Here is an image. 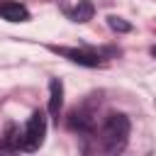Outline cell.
Returning a JSON list of instances; mask_svg holds the SVG:
<instances>
[{
	"label": "cell",
	"mask_w": 156,
	"mask_h": 156,
	"mask_svg": "<svg viewBox=\"0 0 156 156\" xmlns=\"http://www.w3.org/2000/svg\"><path fill=\"white\" fill-rule=\"evenodd\" d=\"M93 15H95V7H93L90 0H78V5L71 12L73 22H88V20H93Z\"/></svg>",
	"instance_id": "6"
},
{
	"label": "cell",
	"mask_w": 156,
	"mask_h": 156,
	"mask_svg": "<svg viewBox=\"0 0 156 156\" xmlns=\"http://www.w3.org/2000/svg\"><path fill=\"white\" fill-rule=\"evenodd\" d=\"M0 17L7 20V22H27L29 20V10L20 2H12V0H2L0 2Z\"/></svg>",
	"instance_id": "4"
},
{
	"label": "cell",
	"mask_w": 156,
	"mask_h": 156,
	"mask_svg": "<svg viewBox=\"0 0 156 156\" xmlns=\"http://www.w3.org/2000/svg\"><path fill=\"white\" fill-rule=\"evenodd\" d=\"M61 105H63V83L58 78H51V83H49V112L58 115Z\"/></svg>",
	"instance_id": "5"
},
{
	"label": "cell",
	"mask_w": 156,
	"mask_h": 156,
	"mask_svg": "<svg viewBox=\"0 0 156 156\" xmlns=\"http://www.w3.org/2000/svg\"><path fill=\"white\" fill-rule=\"evenodd\" d=\"M0 156H17V154H15V149H10V146H2V149H0Z\"/></svg>",
	"instance_id": "8"
},
{
	"label": "cell",
	"mask_w": 156,
	"mask_h": 156,
	"mask_svg": "<svg viewBox=\"0 0 156 156\" xmlns=\"http://www.w3.org/2000/svg\"><path fill=\"white\" fill-rule=\"evenodd\" d=\"M129 117L122 115V112H115L105 119L102 124V132H100V141H102V149L110 154V156H117L127 141H129Z\"/></svg>",
	"instance_id": "1"
},
{
	"label": "cell",
	"mask_w": 156,
	"mask_h": 156,
	"mask_svg": "<svg viewBox=\"0 0 156 156\" xmlns=\"http://www.w3.org/2000/svg\"><path fill=\"white\" fill-rule=\"evenodd\" d=\"M151 56H154V58H156V46H154V49H151Z\"/></svg>",
	"instance_id": "9"
},
{
	"label": "cell",
	"mask_w": 156,
	"mask_h": 156,
	"mask_svg": "<svg viewBox=\"0 0 156 156\" xmlns=\"http://www.w3.org/2000/svg\"><path fill=\"white\" fill-rule=\"evenodd\" d=\"M44 136H46V117H44L41 112H34V115L29 117L24 132L20 134V146H22L24 151H34V149L41 146Z\"/></svg>",
	"instance_id": "2"
},
{
	"label": "cell",
	"mask_w": 156,
	"mask_h": 156,
	"mask_svg": "<svg viewBox=\"0 0 156 156\" xmlns=\"http://www.w3.org/2000/svg\"><path fill=\"white\" fill-rule=\"evenodd\" d=\"M51 51L66 56L68 61L78 63V66H100V56L98 54H90V51H80V49H66V46H51Z\"/></svg>",
	"instance_id": "3"
},
{
	"label": "cell",
	"mask_w": 156,
	"mask_h": 156,
	"mask_svg": "<svg viewBox=\"0 0 156 156\" xmlns=\"http://www.w3.org/2000/svg\"><path fill=\"white\" fill-rule=\"evenodd\" d=\"M107 24H110V29H112V32H122V34L132 32V24H129V22H124L122 17H117V15H110V17H107Z\"/></svg>",
	"instance_id": "7"
}]
</instances>
